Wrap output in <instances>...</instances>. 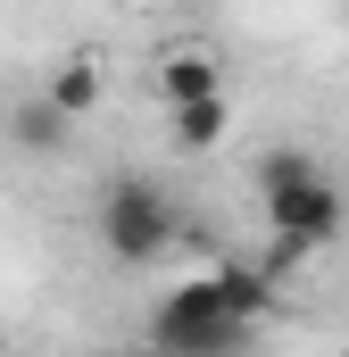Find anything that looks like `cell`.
<instances>
[{"instance_id": "4", "label": "cell", "mask_w": 349, "mask_h": 357, "mask_svg": "<svg viewBox=\"0 0 349 357\" xmlns=\"http://www.w3.org/2000/svg\"><path fill=\"white\" fill-rule=\"evenodd\" d=\"M225 133H233V100L225 91H200V100H167V142L174 150H225Z\"/></svg>"}, {"instance_id": "9", "label": "cell", "mask_w": 349, "mask_h": 357, "mask_svg": "<svg viewBox=\"0 0 349 357\" xmlns=\"http://www.w3.org/2000/svg\"><path fill=\"white\" fill-rule=\"evenodd\" d=\"M8 125H17V142H42V150H50V142H59V133H67V125H75V116H59V108H50V100H42V91H34V100H25V108H17V116H8Z\"/></svg>"}, {"instance_id": "6", "label": "cell", "mask_w": 349, "mask_h": 357, "mask_svg": "<svg viewBox=\"0 0 349 357\" xmlns=\"http://www.w3.org/2000/svg\"><path fill=\"white\" fill-rule=\"evenodd\" d=\"M158 91H167V100L225 91V59H216V50H200V42H174L167 59H158Z\"/></svg>"}, {"instance_id": "2", "label": "cell", "mask_w": 349, "mask_h": 357, "mask_svg": "<svg viewBox=\"0 0 349 357\" xmlns=\"http://www.w3.org/2000/svg\"><path fill=\"white\" fill-rule=\"evenodd\" d=\"M174 208H167V191L150 175H117L108 191H100V250L117 258V266H158L174 250Z\"/></svg>"}, {"instance_id": "3", "label": "cell", "mask_w": 349, "mask_h": 357, "mask_svg": "<svg viewBox=\"0 0 349 357\" xmlns=\"http://www.w3.org/2000/svg\"><path fill=\"white\" fill-rule=\"evenodd\" d=\"M266 225H274V250H266V266H299V258H316V250H333L349 225L341 191H333V175H308L291 183V191H266Z\"/></svg>"}, {"instance_id": "1", "label": "cell", "mask_w": 349, "mask_h": 357, "mask_svg": "<svg viewBox=\"0 0 349 357\" xmlns=\"http://www.w3.org/2000/svg\"><path fill=\"white\" fill-rule=\"evenodd\" d=\"M258 324L216 291V274H191V282H174L167 299H158V316H150V341L174 357H216V349H242Z\"/></svg>"}, {"instance_id": "5", "label": "cell", "mask_w": 349, "mask_h": 357, "mask_svg": "<svg viewBox=\"0 0 349 357\" xmlns=\"http://www.w3.org/2000/svg\"><path fill=\"white\" fill-rule=\"evenodd\" d=\"M100 91H108V67H100L91 50H75V59H59V67L42 75V100H50L59 116H75V125H84L91 108H100Z\"/></svg>"}, {"instance_id": "8", "label": "cell", "mask_w": 349, "mask_h": 357, "mask_svg": "<svg viewBox=\"0 0 349 357\" xmlns=\"http://www.w3.org/2000/svg\"><path fill=\"white\" fill-rule=\"evenodd\" d=\"M308 175H325L308 150H266L258 158V191H291V183H308Z\"/></svg>"}, {"instance_id": "7", "label": "cell", "mask_w": 349, "mask_h": 357, "mask_svg": "<svg viewBox=\"0 0 349 357\" xmlns=\"http://www.w3.org/2000/svg\"><path fill=\"white\" fill-rule=\"evenodd\" d=\"M216 291H225L250 324H258V316H274V266H242V258H225V266H216Z\"/></svg>"}]
</instances>
